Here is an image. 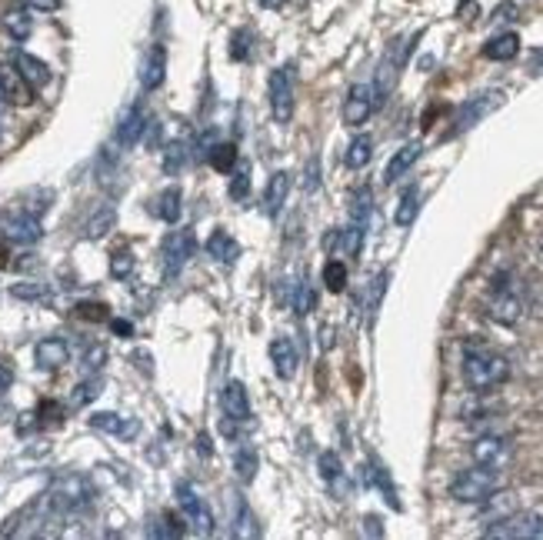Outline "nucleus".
<instances>
[{"mask_svg":"<svg viewBox=\"0 0 543 540\" xmlns=\"http://www.w3.org/2000/svg\"><path fill=\"white\" fill-rule=\"evenodd\" d=\"M507 378H510L507 357L493 354L487 347H467V354H463V380H467V388L477 390V394H487V390L500 388Z\"/></svg>","mask_w":543,"mask_h":540,"instance_id":"1","label":"nucleus"},{"mask_svg":"<svg viewBox=\"0 0 543 540\" xmlns=\"http://www.w3.org/2000/svg\"><path fill=\"white\" fill-rule=\"evenodd\" d=\"M91 500H93V487L81 474H67V477L53 480V487L47 490V507H51L53 517L81 514V510L91 507Z\"/></svg>","mask_w":543,"mask_h":540,"instance_id":"2","label":"nucleus"},{"mask_svg":"<svg viewBox=\"0 0 543 540\" xmlns=\"http://www.w3.org/2000/svg\"><path fill=\"white\" fill-rule=\"evenodd\" d=\"M493 490H500V470L477 464V467H467L453 477L451 497L461 500V504H483Z\"/></svg>","mask_w":543,"mask_h":540,"instance_id":"3","label":"nucleus"},{"mask_svg":"<svg viewBox=\"0 0 543 540\" xmlns=\"http://www.w3.org/2000/svg\"><path fill=\"white\" fill-rule=\"evenodd\" d=\"M487 540H530L543 537V514L540 510H510L507 517H497L483 530Z\"/></svg>","mask_w":543,"mask_h":540,"instance_id":"4","label":"nucleus"},{"mask_svg":"<svg viewBox=\"0 0 543 540\" xmlns=\"http://www.w3.org/2000/svg\"><path fill=\"white\" fill-rule=\"evenodd\" d=\"M267 97H270V113H274V121L287 123L290 117H294V67H277V71H270Z\"/></svg>","mask_w":543,"mask_h":540,"instance_id":"5","label":"nucleus"},{"mask_svg":"<svg viewBox=\"0 0 543 540\" xmlns=\"http://www.w3.org/2000/svg\"><path fill=\"white\" fill-rule=\"evenodd\" d=\"M174 494H177V504H180V510H184L187 524H190L197 534L210 537V534H214V517H210V510H207L204 497L197 494L194 484H190V480H180Z\"/></svg>","mask_w":543,"mask_h":540,"instance_id":"6","label":"nucleus"},{"mask_svg":"<svg viewBox=\"0 0 543 540\" xmlns=\"http://www.w3.org/2000/svg\"><path fill=\"white\" fill-rule=\"evenodd\" d=\"M194 250H197L194 231H174V234L164 237L160 254H164V277H167V280H174V277L184 270L187 260L194 257Z\"/></svg>","mask_w":543,"mask_h":540,"instance_id":"7","label":"nucleus"},{"mask_svg":"<svg viewBox=\"0 0 543 540\" xmlns=\"http://www.w3.org/2000/svg\"><path fill=\"white\" fill-rule=\"evenodd\" d=\"M470 454L483 467H507L513 457V440L507 434H483L470 444Z\"/></svg>","mask_w":543,"mask_h":540,"instance_id":"8","label":"nucleus"},{"mask_svg":"<svg viewBox=\"0 0 543 540\" xmlns=\"http://www.w3.org/2000/svg\"><path fill=\"white\" fill-rule=\"evenodd\" d=\"M380 101L373 93V83H354L347 91V101H344V123L347 127H360V123L370 121V113L377 111Z\"/></svg>","mask_w":543,"mask_h":540,"instance_id":"9","label":"nucleus"},{"mask_svg":"<svg viewBox=\"0 0 543 540\" xmlns=\"http://www.w3.org/2000/svg\"><path fill=\"white\" fill-rule=\"evenodd\" d=\"M0 93H4V101L17 103V107L34 103V87L24 81V74L14 67V61L0 64Z\"/></svg>","mask_w":543,"mask_h":540,"instance_id":"10","label":"nucleus"},{"mask_svg":"<svg viewBox=\"0 0 543 540\" xmlns=\"http://www.w3.org/2000/svg\"><path fill=\"white\" fill-rule=\"evenodd\" d=\"M487 314L497 320V324H517L523 317V300L517 294H513L510 287H493V297H490V304H487Z\"/></svg>","mask_w":543,"mask_h":540,"instance_id":"11","label":"nucleus"},{"mask_svg":"<svg viewBox=\"0 0 543 540\" xmlns=\"http://www.w3.org/2000/svg\"><path fill=\"white\" fill-rule=\"evenodd\" d=\"M34 360H37L41 370H61L71 360V347H67L63 337H44L34 347Z\"/></svg>","mask_w":543,"mask_h":540,"instance_id":"12","label":"nucleus"},{"mask_svg":"<svg viewBox=\"0 0 543 540\" xmlns=\"http://www.w3.org/2000/svg\"><path fill=\"white\" fill-rule=\"evenodd\" d=\"M220 404H224V414L237 424H247L250 420V398H247V388L240 380H227L224 394H220Z\"/></svg>","mask_w":543,"mask_h":540,"instance_id":"13","label":"nucleus"},{"mask_svg":"<svg viewBox=\"0 0 543 540\" xmlns=\"http://www.w3.org/2000/svg\"><path fill=\"white\" fill-rule=\"evenodd\" d=\"M144 131H147V113L144 107L133 103L121 117V123H117V143H121V147H137L141 137H144Z\"/></svg>","mask_w":543,"mask_h":540,"instance_id":"14","label":"nucleus"},{"mask_svg":"<svg viewBox=\"0 0 543 540\" xmlns=\"http://www.w3.org/2000/svg\"><path fill=\"white\" fill-rule=\"evenodd\" d=\"M14 67L24 74V81L31 83L34 91H41V87H47L51 83V67L41 61V57H34V54H27V51H17L14 54Z\"/></svg>","mask_w":543,"mask_h":540,"instance_id":"15","label":"nucleus"},{"mask_svg":"<svg viewBox=\"0 0 543 540\" xmlns=\"http://www.w3.org/2000/svg\"><path fill=\"white\" fill-rule=\"evenodd\" d=\"M421 153H423V147H421V141H411V143H403L393 157H390V163H387V171H383V184H397L400 177L403 173L411 171L413 163L421 161Z\"/></svg>","mask_w":543,"mask_h":540,"instance_id":"16","label":"nucleus"},{"mask_svg":"<svg viewBox=\"0 0 543 540\" xmlns=\"http://www.w3.org/2000/svg\"><path fill=\"white\" fill-rule=\"evenodd\" d=\"M497 103H500V93H477V97L463 103L461 113H457V131H467V127H473V123L480 121V117H487V113H490Z\"/></svg>","mask_w":543,"mask_h":540,"instance_id":"17","label":"nucleus"},{"mask_svg":"<svg viewBox=\"0 0 543 540\" xmlns=\"http://www.w3.org/2000/svg\"><path fill=\"white\" fill-rule=\"evenodd\" d=\"M270 360H274V370H277L280 380H290L297 374V350L290 344L287 337H277V340H270Z\"/></svg>","mask_w":543,"mask_h":540,"instance_id":"18","label":"nucleus"},{"mask_svg":"<svg viewBox=\"0 0 543 540\" xmlns=\"http://www.w3.org/2000/svg\"><path fill=\"white\" fill-rule=\"evenodd\" d=\"M91 427L101 430V434H117V437H127V440L141 434V424H137V420H127V417H121V414H111V410L93 414Z\"/></svg>","mask_w":543,"mask_h":540,"instance_id":"19","label":"nucleus"},{"mask_svg":"<svg viewBox=\"0 0 543 540\" xmlns=\"http://www.w3.org/2000/svg\"><path fill=\"white\" fill-rule=\"evenodd\" d=\"M167 77V51L164 44H154L150 51H147V61H144V71H141V83H144L147 91H157Z\"/></svg>","mask_w":543,"mask_h":540,"instance_id":"20","label":"nucleus"},{"mask_svg":"<svg viewBox=\"0 0 543 540\" xmlns=\"http://www.w3.org/2000/svg\"><path fill=\"white\" fill-rule=\"evenodd\" d=\"M517 54H520V37H517L513 31H503L483 44V57H487V61L507 64V61H513Z\"/></svg>","mask_w":543,"mask_h":540,"instance_id":"21","label":"nucleus"},{"mask_svg":"<svg viewBox=\"0 0 543 540\" xmlns=\"http://www.w3.org/2000/svg\"><path fill=\"white\" fill-rule=\"evenodd\" d=\"M41 234H44V227H41V217L37 214H17L7 224V237H11L14 244H37L41 241Z\"/></svg>","mask_w":543,"mask_h":540,"instance_id":"22","label":"nucleus"},{"mask_svg":"<svg viewBox=\"0 0 543 540\" xmlns=\"http://www.w3.org/2000/svg\"><path fill=\"white\" fill-rule=\"evenodd\" d=\"M287 194H290V173L277 171L274 177H270V184H267V191H264V214L277 217L284 201H287Z\"/></svg>","mask_w":543,"mask_h":540,"instance_id":"23","label":"nucleus"},{"mask_svg":"<svg viewBox=\"0 0 543 540\" xmlns=\"http://www.w3.org/2000/svg\"><path fill=\"white\" fill-rule=\"evenodd\" d=\"M207 254L214 257L217 264H234L237 257H240V244H237L234 237L227 234V231H214V234L207 237Z\"/></svg>","mask_w":543,"mask_h":540,"instance_id":"24","label":"nucleus"},{"mask_svg":"<svg viewBox=\"0 0 543 540\" xmlns=\"http://www.w3.org/2000/svg\"><path fill=\"white\" fill-rule=\"evenodd\" d=\"M154 214L167 224H177L180 214H184V194H180V187H167L164 194L154 201Z\"/></svg>","mask_w":543,"mask_h":540,"instance_id":"25","label":"nucleus"},{"mask_svg":"<svg viewBox=\"0 0 543 540\" xmlns=\"http://www.w3.org/2000/svg\"><path fill=\"white\" fill-rule=\"evenodd\" d=\"M370 157H373V137L357 133V137L350 141L347 153H344V163H347L350 171H364V167L370 163Z\"/></svg>","mask_w":543,"mask_h":540,"instance_id":"26","label":"nucleus"},{"mask_svg":"<svg viewBox=\"0 0 543 540\" xmlns=\"http://www.w3.org/2000/svg\"><path fill=\"white\" fill-rule=\"evenodd\" d=\"M237 497V517H234V537H244V540H254L260 537V527H257V517L254 510H250V504H247L240 494H234Z\"/></svg>","mask_w":543,"mask_h":540,"instance_id":"27","label":"nucleus"},{"mask_svg":"<svg viewBox=\"0 0 543 540\" xmlns=\"http://www.w3.org/2000/svg\"><path fill=\"white\" fill-rule=\"evenodd\" d=\"M317 467H320V477L327 480L330 487L347 490V484H344V464H340L337 450H324V454L317 457Z\"/></svg>","mask_w":543,"mask_h":540,"instance_id":"28","label":"nucleus"},{"mask_svg":"<svg viewBox=\"0 0 543 540\" xmlns=\"http://www.w3.org/2000/svg\"><path fill=\"white\" fill-rule=\"evenodd\" d=\"M113 224H117V214H113V207H101V211H97V214L87 221V227H83V237H87V241H101V237L111 234Z\"/></svg>","mask_w":543,"mask_h":540,"instance_id":"29","label":"nucleus"},{"mask_svg":"<svg viewBox=\"0 0 543 540\" xmlns=\"http://www.w3.org/2000/svg\"><path fill=\"white\" fill-rule=\"evenodd\" d=\"M207 163H210L217 173H230L237 167V143H214V147L207 151Z\"/></svg>","mask_w":543,"mask_h":540,"instance_id":"30","label":"nucleus"},{"mask_svg":"<svg viewBox=\"0 0 543 540\" xmlns=\"http://www.w3.org/2000/svg\"><path fill=\"white\" fill-rule=\"evenodd\" d=\"M4 31L11 34L17 44H24L34 34L31 14H27V11H7V14H4Z\"/></svg>","mask_w":543,"mask_h":540,"instance_id":"31","label":"nucleus"},{"mask_svg":"<svg viewBox=\"0 0 543 540\" xmlns=\"http://www.w3.org/2000/svg\"><path fill=\"white\" fill-rule=\"evenodd\" d=\"M417 214H421V191L411 187L407 194L400 197V207H397V214H393V221H397V227H411L413 221H417Z\"/></svg>","mask_w":543,"mask_h":540,"instance_id":"32","label":"nucleus"},{"mask_svg":"<svg viewBox=\"0 0 543 540\" xmlns=\"http://www.w3.org/2000/svg\"><path fill=\"white\" fill-rule=\"evenodd\" d=\"M364 250V227L350 224L347 231H337V254L340 257H357Z\"/></svg>","mask_w":543,"mask_h":540,"instance_id":"33","label":"nucleus"},{"mask_svg":"<svg viewBox=\"0 0 543 540\" xmlns=\"http://www.w3.org/2000/svg\"><path fill=\"white\" fill-rule=\"evenodd\" d=\"M234 470H237V480H240V484H250V480L257 477V450L237 447V454H234Z\"/></svg>","mask_w":543,"mask_h":540,"instance_id":"34","label":"nucleus"},{"mask_svg":"<svg viewBox=\"0 0 543 540\" xmlns=\"http://www.w3.org/2000/svg\"><path fill=\"white\" fill-rule=\"evenodd\" d=\"M324 284H327L330 294H340V290H347V264L344 260H327V267H324Z\"/></svg>","mask_w":543,"mask_h":540,"instance_id":"35","label":"nucleus"},{"mask_svg":"<svg viewBox=\"0 0 543 540\" xmlns=\"http://www.w3.org/2000/svg\"><path fill=\"white\" fill-rule=\"evenodd\" d=\"M367 480H370V484H373V487H380V490H383V500H387L390 507H393V510H400L397 490H393V484H390L387 470L380 467V464H373V467L367 470Z\"/></svg>","mask_w":543,"mask_h":540,"instance_id":"36","label":"nucleus"},{"mask_svg":"<svg viewBox=\"0 0 543 540\" xmlns=\"http://www.w3.org/2000/svg\"><path fill=\"white\" fill-rule=\"evenodd\" d=\"M387 280H390V274L387 270H380L373 280H370V290H367V320H373L377 317V307H380V300H383V290H387Z\"/></svg>","mask_w":543,"mask_h":540,"instance_id":"37","label":"nucleus"},{"mask_svg":"<svg viewBox=\"0 0 543 540\" xmlns=\"http://www.w3.org/2000/svg\"><path fill=\"white\" fill-rule=\"evenodd\" d=\"M247 194H250V167L237 163L234 177H230V201H244Z\"/></svg>","mask_w":543,"mask_h":540,"instance_id":"38","label":"nucleus"},{"mask_svg":"<svg viewBox=\"0 0 543 540\" xmlns=\"http://www.w3.org/2000/svg\"><path fill=\"white\" fill-rule=\"evenodd\" d=\"M250 44H254V34L250 31H234L230 34V61H250Z\"/></svg>","mask_w":543,"mask_h":540,"instance_id":"39","label":"nucleus"},{"mask_svg":"<svg viewBox=\"0 0 543 540\" xmlns=\"http://www.w3.org/2000/svg\"><path fill=\"white\" fill-rule=\"evenodd\" d=\"M483 504H487L483 514H490V517H507V514L513 510V494H497V490H493Z\"/></svg>","mask_w":543,"mask_h":540,"instance_id":"40","label":"nucleus"},{"mask_svg":"<svg viewBox=\"0 0 543 540\" xmlns=\"http://www.w3.org/2000/svg\"><path fill=\"white\" fill-rule=\"evenodd\" d=\"M350 217H354V224L367 227V221H370V191H367V187L354 194V204H350Z\"/></svg>","mask_w":543,"mask_h":540,"instance_id":"41","label":"nucleus"},{"mask_svg":"<svg viewBox=\"0 0 543 540\" xmlns=\"http://www.w3.org/2000/svg\"><path fill=\"white\" fill-rule=\"evenodd\" d=\"M111 274L117 277V280H123V277L133 274V254L131 250H113L111 254Z\"/></svg>","mask_w":543,"mask_h":540,"instance_id":"42","label":"nucleus"},{"mask_svg":"<svg viewBox=\"0 0 543 540\" xmlns=\"http://www.w3.org/2000/svg\"><path fill=\"white\" fill-rule=\"evenodd\" d=\"M97 394H101V378H91V380H83V384H77V390H73V407L91 404Z\"/></svg>","mask_w":543,"mask_h":540,"instance_id":"43","label":"nucleus"},{"mask_svg":"<svg viewBox=\"0 0 543 540\" xmlns=\"http://www.w3.org/2000/svg\"><path fill=\"white\" fill-rule=\"evenodd\" d=\"M294 314L297 317H307L310 307H314V290H310V284H297V290H294Z\"/></svg>","mask_w":543,"mask_h":540,"instance_id":"44","label":"nucleus"},{"mask_svg":"<svg viewBox=\"0 0 543 540\" xmlns=\"http://www.w3.org/2000/svg\"><path fill=\"white\" fill-rule=\"evenodd\" d=\"M103 360H107V347L103 344H93L91 350H83V368L87 370H101Z\"/></svg>","mask_w":543,"mask_h":540,"instance_id":"45","label":"nucleus"},{"mask_svg":"<svg viewBox=\"0 0 543 540\" xmlns=\"http://www.w3.org/2000/svg\"><path fill=\"white\" fill-rule=\"evenodd\" d=\"M77 317H81V320H111V314H107L103 304H77Z\"/></svg>","mask_w":543,"mask_h":540,"instance_id":"46","label":"nucleus"},{"mask_svg":"<svg viewBox=\"0 0 543 540\" xmlns=\"http://www.w3.org/2000/svg\"><path fill=\"white\" fill-rule=\"evenodd\" d=\"M180 163H184V143H170V147H167V157H164V171L167 173L180 171Z\"/></svg>","mask_w":543,"mask_h":540,"instance_id":"47","label":"nucleus"},{"mask_svg":"<svg viewBox=\"0 0 543 540\" xmlns=\"http://www.w3.org/2000/svg\"><path fill=\"white\" fill-rule=\"evenodd\" d=\"M37 417L47 420V424H61V420H63V407H61V404H53V400H44L41 410H37Z\"/></svg>","mask_w":543,"mask_h":540,"instance_id":"48","label":"nucleus"},{"mask_svg":"<svg viewBox=\"0 0 543 540\" xmlns=\"http://www.w3.org/2000/svg\"><path fill=\"white\" fill-rule=\"evenodd\" d=\"M27 11H41V14H53V11H61V4L63 0H21Z\"/></svg>","mask_w":543,"mask_h":540,"instance_id":"49","label":"nucleus"},{"mask_svg":"<svg viewBox=\"0 0 543 540\" xmlns=\"http://www.w3.org/2000/svg\"><path fill=\"white\" fill-rule=\"evenodd\" d=\"M44 294H47L44 287H24V284L14 287V297H44Z\"/></svg>","mask_w":543,"mask_h":540,"instance_id":"50","label":"nucleus"},{"mask_svg":"<svg viewBox=\"0 0 543 540\" xmlns=\"http://www.w3.org/2000/svg\"><path fill=\"white\" fill-rule=\"evenodd\" d=\"M11 384H14V370L7 368V364H0V394L11 390Z\"/></svg>","mask_w":543,"mask_h":540,"instance_id":"51","label":"nucleus"},{"mask_svg":"<svg viewBox=\"0 0 543 540\" xmlns=\"http://www.w3.org/2000/svg\"><path fill=\"white\" fill-rule=\"evenodd\" d=\"M197 454H200V457H210V454H214V447H210V437H207V434H197Z\"/></svg>","mask_w":543,"mask_h":540,"instance_id":"52","label":"nucleus"},{"mask_svg":"<svg viewBox=\"0 0 543 540\" xmlns=\"http://www.w3.org/2000/svg\"><path fill=\"white\" fill-rule=\"evenodd\" d=\"M111 327H113V334H121V337H131L133 334L131 320H111Z\"/></svg>","mask_w":543,"mask_h":540,"instance_id":"53","label":"nucleus"},{"mask_svg":"<svg viewBox=\"0 0 543 540\" xmlns=\"http://www.w3.org/2000/svg\"><path fill=\"white\" fill-rule=\"evenodd\" d=\"M307 191H317V161L307 163Z\"/></svg>","mask_w":543,"mask_h":540,"instance_id":"54","label":"nucleus"},{"mask_svg":"<svg viewBox=\"0 0 543 540\" xmlns=\"http://www.w3.org/2000/svg\"><path fill=\"white\" fill-rule=\"evenodd\" d=\"M367 534H373V537H380V534H383V527H380L377 517H367Z\"/></svg>","mask_w":543,"mask_h":540,"instance_id":"55","label":"nucleus"},{"mask_svg":"<svg viewBox=\"0 0 543 540\" xmlns=\"http://www.w3.org/2000/svg\"><path fill=\"white\" fill-rule=\"evenodd\" d=\"M11 264V250H7V244H0V270Z\"/></svg>","mask_w":543,"mask_h":540,"instance_id":"56","label":"nucleus"},{"mask_svg":"<svg viewBox=\"0 0 543 540\" xmlns=\"http://www.w3.org/2000/svg\"><path fill=\"white\" fill-rule=\"evenodd\" d=\"M257 4H260V7H267V11H277L284 0H257Z\"/></svg>","mask_w":543,"mask_h":540,"instance_id":"57","label":"nucleus"},{"mask_svg":"<svg viewBox=\"0 0 543 540\" xmlns=\"http://www.w3.org/2000/svg\"><path fill=\"white\" fill-rule=\"evenodd\" d=\"M533 71L543 74V51H537V57H533Z\"/></svg>","mask_w":543,"mask_h":540,"instance_id":"58","label":"nucleus"},{"mask_svg":"<svg viewBox=\"0 0 543 540\" xmlns=\"http://www.w3.org/2000/svg\"><path fill=\"white\" fill-rule=\"evenodd\" d=\"M4 103H7V101H4V93H0V111H4Z\"/></svg>","mask_w":543,"mask_h":540,"instance_id":"59","label":"nucleus"},{"mask_svg":"<svg viewBox=\"0 0 543 540\" xmlns=\"http://www.w3.org/2000/svg\"><path fill=\"white\" fill-rule=\"evenodd\" d=\"M0 133H4V131H0Z\"/></svg>","mask_w":543,"mask_h":540,"instance_id":"60","label":"nucleus"}]
</instances>
